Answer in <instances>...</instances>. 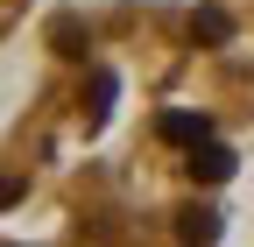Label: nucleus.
<instances>
[{
	"instance_id": "nucleus-1",
	"label": "nucleus",
	"mask_w": 254,
	"mask_h": 247,
	"mask_svg": "<svg viewBox=\"0 0 254 247\" xmlns=\"http://www.w3.org/2000/svg\"><path fill=\"white\" fill-rule=\"evenodd\" d=\"M21 14H28V0H0V43L14 36V21H21Z\"/></svg>"
}]
</instances>
